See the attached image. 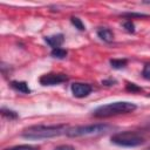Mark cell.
I'll return each instance as SVG.
<instances>
[{
  "instance_id": "obj_1",
  "label": "cell",
  "mask_w": 150,
  "mask_h": 150,
  "mask_svg": "<svg viewBox=\"0 0 150 150\" xmlns=\"http://www.w3.org/2000/svg\"><path fill=\"white\" fill-rule=\"evenodd\" d=\"M69 127L66 124H55V125H32L22 131V137L28 139H41V138H52L66 134Z\"/></svg>"
},
{
  "instance_id": "obj_2",
  "label": "cell",
  "mask_w": 150,
  "mask_h": 150,
  "mask_svg": "<svg viewBox=\"0 0 150 150\" xmlns=\"http://www.w3.org/2000/svg\"><path fill=\"white\" fill-rule=\"evenodd\" d=\"M136 108H137L136 104L132 102L118 101V102H111V103L97 107L93 111V115L97 118H105V117H111V116H116V115H121V114L131 112Z\"/></svg>"
},
{
  "instance_id": "obj_3",
  "label": "cell",
  "mask_w": 150,
  "mask_h": 150,
  "mask_svg": "<svg viewBox=\"0 0 150 150\" xmlns=\"http://www.w3.org/2000/svg\"><path fill=\"white\" fill-rule=\"evenodd\" d=\"M144 137L135 131H122L111 136V142L118 146L134 148L144 143Z\"/></svg>"
},
{
  "instance_id": "obj_4",
  "label": "cell",
  "mask_w": 150,
  "mask_h": 150,
  "mask_svg": "<svg viewBox=\"0 0 150 150\" xmlns=\"http://www.w3.org/2000/svg\"><path fill=\"white\" fill-rule=\"evenodd\" d=\"M109 129L108 124H90V125H79L69 128L66 135L68 137H83V136H96L107 132Z\"/></svg>"
},
{
  "instance_id": "obj_5",
  "label": "cell",
  "mask_w": 150,
  "mask_h": 150,
  "mask_svg": "<svg viewBox=\"0 0 150 150\" xmlns=\"http://www.w3.org/2000/svg\"><path fill=\"white\" fill-rule=\"evenodd\" d=\"M68 80V76L66 74L62 73H49V74H45L40 77V83L42 86H55V84H60L63 83Z\"/></svg>"
},
{
  "instance_id": "obj_6",
  "label": "cell",
  "mask_w": 150,
  "mask_h": 150,
  "mask_svg": "<svg viewBox=\"0 0 150 150\" xmlns=\"http://www.w3.org/2000/svg\"><path fill=\"white\" fill-rule=\"evenodd\" d=\"M93 90V87L88 83H81V82H76L71 84V93L75 97L82 98L88 96Z\"/></svg>"
},
{
  "instance_id": "obj_7",
  "label": "cell",
  "mask_w": 150,
  "mask_h": 150,
  "mask_svg": "<svg viewBox=\"0 0 150 150\" xmlns=\"http://www.w3.org/2000/svg\"><path fill=\"white\" fill-rule=\"evenodd\" d=\"M45 41L53 48H60V46L63 43L64 41V36L63 34H55V35H50V36H46L45 38Z\"/></svg>"
},
{
  "instance_id": "obj_8",
  "label": "cell",
  "mask_w": 150,
  "mask_h": 150,
  "mask_svg": "<svg viewBox=\"0 0 150 150\" xmlns=\"http://www.w3.org/2000/svg\"><path fill=\"white\" fill-rule=\"evenodd\" d=\"M97 35L101 40L105 41V42H111L114 40V33L111 29L109 28H105V27H102V28H98L97 29Z\"/></svg>"
},
{
  "instance_id": "obj_9",
  "label": "cell",
  "mask_w": 150,
  "mask_h": 150,
  "mask_svg": "<svg viewBox=\"0 0 150 150\" xmlns=\"http://www.w3.org/2000/svg\"><path fill=\"white\" fill-rule=\"evenodd\" d=\"M11 87L13 89H15L16 91H20L22 94H29L30 93V88L28 87V84L25 81H12Z\"/></svg>"
},
{
  "instance_id": "obj_10",
  "label": "cell",
  "mask_w": 150,
  "mask_h": 150,
  "mask_svg": "<svg viewBox=\"0 0 150 150\" xmlns=\"http://www.w3.org/2000/svg\"><path fill=\"white\" fill-rule=\"evenodd\" d=\"M127 63H128V61L125 59H112V60H110V64L115 69L124 68L127 66Z\"/></svg>"
},
{
  "instance_id": "obj_11",
  "label": "cell",
  "mask_w": 150,
  "mask_h": 150,
  "mask_svg": "<svg viewBox=\"0 0 150 150\" xmlns=\"http://www.w3.org/2000/svg\"><path fill=\"white\" fill-rule=\"evenodd\" d=\"M5 150H40V148L30 145V144H21V145H15V146H12V148H7Z\"/></svg>"
},
{
  "instance_id": "obj_12",
  "label": "cell",
  "mask_w": 150,
  "mask_h": 150,
  "mask_svg": "<svg viewBox=\"0 0 150 150\" xmlns=\"http://www.w3.org/2000/svg\"><path fill=\"white\" fill-rule=\"evenodd\" d=\"M50 54H52L53 57H56V59H64V57L67 56V50L60 47V48H55V49H53Z\"/></svg>"
},
{
  "instance_id": "obj_13",
  "label": "cell",
  "mask_w": 150,
  "mask_h": 150,
  "mask_svg": "<svg viewBox=\"0 0 150 150\" xmlns=\"http://www.w3.org/2000/svg\"><path fill=\"white\" fill-rule=\"evenodd\" d=\"M1 115H2L4 117L9 118V120H15V118H18V114H16L15 111L9 110V109H6V108H2V109H1Z\"/></svg>"
},
{
  "instance_id": "obj_14",
  "label": "cell",
  "mask_w": 150,
  "mask_h": 150,
  "mask_svg": "<svg viewBox=\"0 0 150 150\" xmlns=\"http://www.w3.org/2000/svg\"><path fill=\"white\" fill-rule=\"evenodd\" d=\"M70 21H71V23L75 26V28H77L79 30H84V29H86L83 22H82L81 19H79L77 16H71V18H70Z\"/></svg>"
},
{
  "instance_id": "obj_15",
  "label": "cell",
  "mask_w": 150,
  "mask_h": 150,
  "mask_svg": "<svg viewBox=\"0 0 150 150\" xmlns=\"http://www.w3.org/2000/svg\"><path fill=\"white\" fill-rule=\"evenodd\" d=\"M123 27H124L125 30L129 32V33H134V32H135V26H134V23L131 22V20H127V21L123 23Z\"/></svg>"
},
{
  "instance_id": "obj_16",
  "label": "cell",
  "mask_w": 150,
  "mask_h": 150,
  "mask_svg": "<svg viewBox=\"0 0 150 150\" xmlns=\"http://www.w3.org/2000/svg\"><path fill=\"white\" fill-rule=\"evenodd\" d=\"M142 75H143L144 79H146V80L150 81V63H146V64L144 66L143 71H142Z\"/></svg>"
},
{
  "instance_id": "obj_17",
  "label": "cell",
  "mask_w": 150,
  "mask_h": 150,
  "mask_svg": "<svg viewBox=\"0 0 150 150\" xmlns=\"http://www.w3.org/2000/svg\"><path fill=\"white\" fill-rule=\"evenodd\" d=\"M123 16H125V18H146L148 15L146 14H141V13H123L122 14Z\"/></svg>"
},
{
  "instance_id": "obj_18",
  "label": "cell",
  "mask_w": 150,
  "mask_h": 150,
  "mask_svg": "<svg viewBox=\"0 0 150 150\" xmlns=\"http://www.w3.org/2000/svg\"><path fill=\"white\" fill-rule=\"evenodd\" d=\"M127 90H129V91H141L142 89L139 87H137L135 83H128L127 84Z\"/></svg>"
},
{
  "instance_id": "obj_19",
  "label": "cell",
  "mask_w": 150,
  "mask_h": 150,
  "mask_svg": "<svg viewBox=\"0 0 150 150\" xmlns=\"http://www.w3.org/2000/svg\"><path fill=\"white\" fill-rule=\"evenodd\" d=\"M54 150H75V148H74V146H71V145H67V144H64V145L56 146Z\"/></svg>"
},
{
  "instance_id": "obj_20",
  "label": "cell",
  "mask_w": 150,
  "mask_h": 150,
  "mask_svg": "<svg viewBox=\"0 0 150 150\" xmlns=\"http://www.w3.org/2000/svg\"><path fill=\"white\" fill-rule=\"evenodd\" d=\"M114 82H115V81H105V80H104V81H102V83H103V84H105V86H111Z\"/></svg>"
},
{
  "instance_id": "obj_21",
  "label": "cell",
  "mask_w": 150,
  "mask_h": 150,
  "mask_svg": "<svg viewBox=\"0 0 150 150\" xmlns=\"http://www.w3.org/2000/svg\"><path fill=\"white\" fill-rule=\"evenodd\" d=\"M149 128H150V124H149Z\"/></svg>"
}]
</instances>
